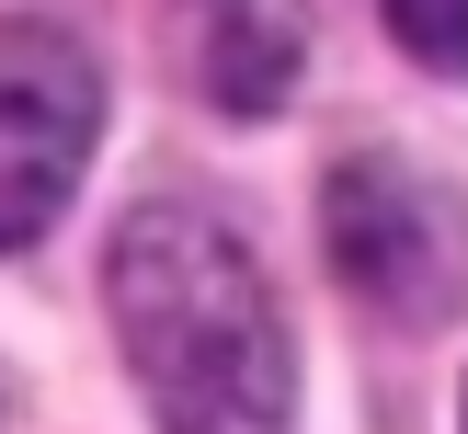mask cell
I'll use <instances>...</instances> for the list:
<instances>
[{
	"instance_id": "277c9868",
	"label": "cell",
	"mask_w": 468,
	"mask_h": 434,
	"mask_svg": "<svg viewBox=\"0 0 468 434\" xmlns=\"http://www.w3.org/2000/svg\"><path fill=\"white\" fill-rule=\"evenodd\" d=\"M378 12H388V35H400L423 69L468 80V0H378Z\"/></svg>"
},
{
	"instance_id": "7a4b0ae2",
	"label": "cell",
	"mask_w": 468,
	"mask_h": 434,
	"mask_svg": "<svg viewBox=\"0 0 468 434\" xmlns=\"http://www.w3.org/2000/svg\"><path fill=\"white\" fill-rule=\"evenodd\" d=\"M320 228H332L343 286L378 297L388 320H446L457 297H468V206H457L434 172L388 160V149H366V160L332 172Z\"/></svg>"
},
{
	"instance_id": "6da1fadb",
	"label": "cell",
	"mask_w": 468,
	"mask_h": 434,
	"mask_svg": "<svg viewBox=\"0 0 468 434\" xmlns=\"http://www.w3.org/2000/svg\"><path fill=\"white\" fill-rule=\"evenodd\" d=\"M103 309L160 434H286L297 343L251 240L218 206H183V195L137 206L103 251Z\"/></svg>"
},
{
	"instance_id": "3957f363",
	"label": "cell",
	"mask_w": 468,
	"mask_h": 434,
	"mask_svg": "<svg viewBox=\"0 0 468 434\" xmlns=\"http://www.w3.org/2000/svg\"><path fill=\"white\" fill-rule=\"evenodd\" d=\"M91 126H103V80L69 35L46 23H0V251L46 240L91 160Z\"/></svg>"
}]
</instances>
